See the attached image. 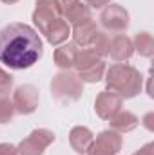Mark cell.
<instances>
[{"label":"cell","instance_id":"18","mask_svg":"<svg viewBox=\"0 0 154 155\" xmlns=\"http://www.w3.org/2000/svg\"><path fill=\"white\" fill-rule=\"evenodd\" d=\"M132 47H134V51H138L142 56H145V58H151L154 54V38L151 33H138L136 36H134V41H132Z\"/></svg>","mask_w":154,"mask_h":155},{"label":"cell","instance_id":"12","mask_svg":"<svg viewBox=\"0 0 154 155\" xmlns=\"http://www.w3.org/2000/svg\"><path fill=\"white\" fill-rule=\"evenodd\" d=\"M96 33H98V27H96V22L94 20L78 24V25L73 27V31H71L73 40H75V45L76 47H82V49H87L91 45L93 38L96 36Z\"/></svg>","mask_w":154,"mask_h":155},{"label":"cell","instance_id":"26","mask_svg":"<svg viewBox=\"0 0 154 155\" xmlns=\"http://www.w3.org/2000/svg\"><path fill=\"white\" fill-rule=\"evenodd\" d=\"M152 117H154V114L151 112V114H147V116H145V119H143V124H145V126H147L149 130H154L152 123H151V121H152Z\"/></svg>","mask_w":154,"mask_h":155},{"label":"cell","instance_id":"8","mask_svg":"<svg viewBox=\"0 0 154 155\" xmlns=\"http://www.w3.org/2000/svg\"><path fill=\"white\" fill-rule=\"evenodd\" d=\"M129 13L125 11V7H121L120 4H111L107 5L102 15H100V22L107 31H114L121 33L129 27Z\"/></svg>","mask_w":154,"mask_h":155},{"label":"cell","instance_id":"13","mask_svg":"<svg viewBox=\"0 0 154 155\" xmlns=\"http://www.w3.org/2000/svg\"><path fill=\"white\" fill-rule=\"evenodd\" d=\"M93 139H94V135H93V132L87 126H75L69 132V144L80 155H83L87 152V148L91 146Z\"/></svg>","mask_w":154,"mask_h":155},{"label":"cell","instance_id":"19","mask_svg":"<svg viewBox=\"0 0 154 155\" xmlns=\"http://www.w3.org/2000/svg\"><path fill=\"white\" fill-rule=\"evenodd\" d=\"M98 60H102L94 51H91V49H82V51H78L76 54V61H75V69L78 71H83L85 67H89V65H93V63H96Z\"/></svg>","mask_w":154,"mask_h":155},{"label":"cell","instance_id":"23","mask_svg":"<svg viewBox=\"0 0 154 155\" xmlns=\"http://www.w3.org/2000/svg\"><path fill=\"white\" fill-rule=\"evenodd\" d=\"M0 155H18V150L9 143H2L0 144Z\"/></svg>","mask_w":154,"mask_h":155},{"label":"cell","instance_id":"21","mask_svg":"<svg viewBox=\"0 0 154 155\" xmlns=\"http://www.w3.org/2000/svg\"><path fill=\"white\" fill-rule=\"evenodd\" d=\"M15 107L13 101L9 97H0V124H5L9 121H13L15 117Z\"/></svg>","mask_w":154,"mask_h":155},{"label":"cell","instance_id":"6","mask_svg":"<svg viewBox=\"0 0 154 155\" xmlns=\"http://www.w3.org/2000/svg\"><path fill=\"white\" fill-rule=\"evenodd\" d=\"M38 88L33 85H20L13 94V107L18 114H24V116L33 114L38 108Z\"/></svg>","mask_w":154,"mask_h":155},{"label":"cell","instance_id":"27","mask_svg":"<svg viewBox=\"0 0 154 155\" xmlns=\"http://www.w3.org/2000/svg\"><path fill=\"white\" fill-rule=\"evenodd\" d=\"M2 4H7V5H11V4H16L18 0H0Z\"/></svg>","mask_w":154,"mask_h":155},{"label":"cell","instance_id":"5","mask_svg":"<svg viewBox=\"0 0 154 155\" xmlns=\"http://www.w3.org/2000/svg\"><path fill=\"white\" fill-rule=\"evenodd\" d=\"M121 150V135L114 130H103L93 139L91 146L87 148V155H118Z\"/></svg>","mask_w":154,"mask_h":155},{"label":"cell","instance_id":"4","mask_svg":"<svg viewBox=\"0 0 154 155\" xmlns=\"http://www.w3.org/2000/svg\"><path fill=\"white\" fill-rule=\"evenodd\" d=\"M54 134L47 128H37L33 130L26 139L18 144V155H44L45 148L54 143Z\"/></svg>","mask_w":154,"mask_h":155},{"label":"cell","instance_id":"16","mask_svg":"<svg viewBox=\"0 0 154 155\" xmlns=\"http://www.w3.org/2000/svg\"><path fill=\"white\" fill-rule=\"evenodd\" d=\"M109 124H111V130H114L118 134H127V132H132L140 124V119L129 110H120L114 117L109 119Z\"/></svg>","mask_w":154,"mask_h":155},{"label":"cell","instance_id":"17","mask_svg":"<svg viewBox=\"0 0 154 155\" xmlns=\"http://www.w3.org/2000/svg\"><path fill=\"white\" fill-rule=\"evenodd\" d=\"M103 74H105V63L103 60H98L96 63L85 67L83 71H78L76 76L82 79V83H96L103 78Z\"/></svg>","mask_w":154,"mask_h":155},{"label":"cell","instance_id":"3","mask_svg":"<svg viewBox=\"0 0 154 155\" xmlns=\"http://www.w3.org/2000/svg\"><path fill=\"white\" fill-rule=\"evenodd\" d=\"M51 94L58 101H78L83 94V83L76 74L62 71L51 81Z\"/></svg>","mask_w":154,"mask_h":155},{"label":"cell","instance_id":"11","mask_svg":"<svg viewBox=\"0 0 154 155\" xmlns=\"http://www.w3.org/2000/svg\"><path fill=\"white\" fill-rule=\"evenodd\" d=\"M134 54L132 40L127 38L125 35H118L109 41V56L116 61H127Z\"/></svg>","mask_w":154,"mask_h":155},{"label":"cell","instance_id":"15","mask_svg":"<svg viewBox=\"0 0 154 155\" xmlns=\"http://www.w3.org/2000/svg\"><path fill=\"white\" fill-rule=\"evenodd\" d=\"M69 36H71V25L62 16L56 18L45 31V38L51 45H62L64 41H67Z\"/></svg>","mask_w":154,"mask_h":155},{"label":"cell","instance_id":"1","mask_svg":"<svg viewBox=\"0 0 154 155\" xmlns=\"http://www.w3.org/2000/svg\"><path fill=\"white\" fill-rule=\"evenodd\" d=\"M44 52L40 35L27 24H9L0 31V63L13 71L33 67Z\"/></svg>","mask_w":154,"mask_h":155},{"label":"cell","instance_id":"2","mask_svg":"<svg viewBox=\"0 0 154 155\" xmlns=\"http://www.w3.org/2000/svg\"><path fill=\"white\" fill-rule=\"evenodd\" d=\"M105 83L107 90L118 94L121 99H131L142 92L143 87V76L138 69L127 63H114L105 72Z\"/></svg>","mask_w":154,"mask_h":155},{"label":"cell","instance_id":"9","mask_svg":"<svg viewBox=\"0 0 154 155\" xmlns=\"http://www.w3.org/2000/svg\"><path fill=\"white\" fill-rule=\"evenodd\" d=\"M60 16L62 15H60L56 0H37V7L33 11V22L42 35H45L47 27Z\"/></svg>","mask_w":154,"mask_h":155},{"label":"cell","instance_id":"10","mask_svg":"<svg viewBox=\"0 0 154 155\" xmlns=\"http://www.w3.org/2000/svg\"><path fill=\"white\" fill-rule=\"evenodd\" d=\"M121 103H123V99L118 94L109 92V90H102L94 99L96 116L100 119H103V121H109L111 117H114L121 110Z\"/></svg>","mask_w":154,"mask_h":155},{"label":"cell","instance_id":"20","mask_svg":"<svg viewBox=\"0 0 154 155\" xmlns=\"http://www.w3.org/2000/svg\"><path fill=\"white\" fill-rule=\"evenodd\" d=\"M109 36L105 35V33H102V31H98L96 33V36L93 38L91 41V45L87 47V49H91V51H94L100 58H103V56H107L109 54Z\"/></svg>","mask_w":154,"mask_h":155},{"label":"cell","instance_id":"7","mask_svg":"<svg viewBox=\"0 0 154 155\" xmlns=\"http://www.w3.org/2000/svg\"><path fill=\"white\" fill-rule=\"evenodd\" d=\"M56 4H58L60 15L64 16V20L67 24H73V27L78 25V24L93 20L91 7L82 4L80 0H56Z\"/></svg>","mask_w":154,"mask_h":155},{"label":"cell","instance_id":"22","mask_svg":"<svg viewBox=\"0 0 154 155\" xmlns=\"http://www.w3.org/2000/svg\"><path fill=\"white\" fill-rule=\"evenodd\" d=\"M11 87H13V76L0 69V96L7 94L11 90Z\"/></svg>","mask_w":154,"mask_h":155},{"label":"cell","instance_id":"14","mask_svg":"<svg viewBox=\"0 0 154 155\" xmlns=\"http://www.w3.org/2000/svg\"><path fill=\"white\" fill-rule=\"evenodd\" d=\"M78 49L75 43H65V45H60L58 49H54V63L58 69L62 71H69L71 67H75V61H76V54H78Z\"/></svg>","mask_w":154,"mask_h":155},{"label":"cell","instance_id":"24","mask_svg":"<svg viewBox=\"0 0 154 155\" xmlns=\"http://www.w3.org/2000/svg\"><path fill=\"white\" fill-rule=\"evenodd\" d=\"M132 155H154V144L152 143H147V144H143L136 153H132Z\"/></svg>","mask_w":154,"mask_h":155},{"label":"cell","instance_id":"25","mask_svg":"<svg viewBox=\"0 0 154 155\" xmlns=\"http://www.w3.org/2000/svg\"><path fill=\"white\" fill-rule=\"evenodd\" d=\"M87 2V5L89 7H103V5H107V4H111V0H85Z\"/></svg>","mask_w":154,"mask_h":155}]
</instances>
